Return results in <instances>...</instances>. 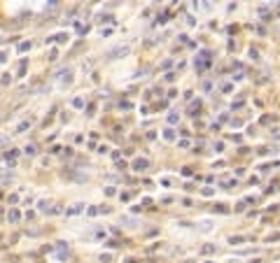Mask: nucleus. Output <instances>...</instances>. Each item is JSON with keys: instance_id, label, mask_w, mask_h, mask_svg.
<instances>
[{"instance_id": "nucleus-3", "label": "nucleus", "mask_w": 280, "mask_h": 263, "mask_svg": "<svg viewBox=\"0 0 280 263\" xmlns=\"http://www.w3.org/2000/svg\"><path fill=\"white\" fill-rule=\"evenodd\" d=\"M266 240H269V242H275V240H280V233H275V235H269Z\"/></svg>"}, {"instance_id": "nucleus-1", "label": "nucleus", "mask_w": 280, "mask_h": 263, "mask_svg": "<svg viewBox=\"0 0 280 263\" xmlns=\"http://www.w3.org/2000/svg\"><path fill=\"white\" fill-rule=\"evenodd\" d=\"M245 240H250V237H245V235H236V237H229V242H231V245H238V242H245Z\"/></svg>"}, {"instance_id": "nucleus-2", "label": "nucleus", "mask_w": 280, "mask_h": 263, "mask_svg": "<svg viewBox=\"0 0 280 263\" xmlns=\"http://www.w3.org/2000/svg\"><path fill=\"white\" fill-rule=\"evenodd\" d=\"M133 168H136V170H145V168H147V161H145V158H140V161H136V165H133Z\"/></svg>"}]
</instances>
